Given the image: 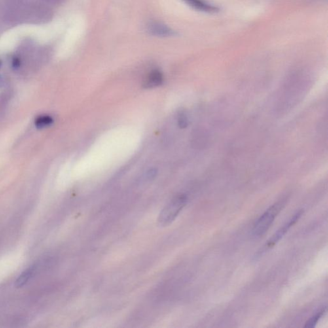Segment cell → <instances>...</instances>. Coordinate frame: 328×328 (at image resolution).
Masks as SVG:
<instances>
[{"label":"cell","instance_id":"1","mask_svg":"<svg viewBox=\"0 0 328 328\" xmlns=\"http://www.w3.org/2000/svg\"><path fill=\"white\" fill-rule=\"evenodd\" d=\"M63 0H0V31L3 27L50 20Z\"/></svg>","mask_w":328,"mask_h":328},{"label":"cell","instance_id":"2","mask_svg":"<svg viewBox=\"0 0 328 328\" xmlns=\"http://www.w3.org/2000/svg\"><path fill=\"white\" fill-rule=\"evenodd\" d=\"M287 200V199L285 198L274 203L270 208L267 209L265 212L256 221L251 231V235L254 238H261L268 232L274 219L285 207Z\"/></svg>","mask_w":328,"mask_h":328},{"label":"cell","instance_id":"3","mask_svg":"<svg viewBox=\"0 0 328 328\" xmlns=\"http://www.w3.org/2000/svg\"><path fill=\"white\" fill-rule=\"evenodd\" d=\"M187 202V196L181 194L176 196L162 209L158 217V223L165 226L172 223Z\"/></svg>","mask_w":328,"mask_h":328},{"label":"cell","instance_id":"4","mask_svg":"<svg viewBox=\"0 0 328 328\" xmlns=\"http://www.w3.org/2000/svg\"><path fill=\"white\" fill-rule=\"evenodd\" d=\"M302 214H303V209H300V210L296 212L293 215V217H292L291 219L289 220V221L287 222L280 229H279L273 235L272 238L266 243V244L264 245L261 250L259 252L258 255H262V254L266 253L267 251L269 250L273 247H274V245L287 234L288 231L291 229V228L293 227L294 224L297 223L298 220L300 219Z\"/></svg>","mask_w":328,"mask_h":328},{"label":"cell","instance_id":"5","mask_svg":"<svg viewBox=\"0 0 328 328\" xmlns=\"http://www.w3.org/2000/svg\"><path fill=\"white\" fill-rule=\"evenodd\" d=\"M147 30L149 34L157 37H171L177 35L173 29L157 21H152L148 25Z\"/></svg>","mask_w":328,"mask_h":328},{"label":"cell","instance_id":"6","mask_svg":"<svg viewBox=\"0 0 328 328\" xmlns=\"http://www.w3.org/2000/svg\"><path fill=\"white\" fill-rule=\"evenodd\" d=\"M164 81L162 73L158 70L151 72L146 79L144 86L145 88H153L160 86Z\"/></svg>","mask_w":328,"mask_h":328},{"label":"cell","instance_id":"7","mask_svg":"<svg viewBox=\"0 0 328 328\" xmlns=\"http://www.w3.org/2000/svg\"><path fill=\"white\" fill-rule=\"evenodd\" d=\"M186 3L194 9L200 10V11L206 12H214L217 8L213 6L209 5L202 0H183Z\"/></svg>","mask_w":328,"mask_h":328},{"label":"cell","instance_id":"8","mask_svg":"<svg viewBox=\"0 0 328 328\" xmlns=\"http://www.w3.org/2000/svg\"><path fill=\"white\" fill-rule=\"evenodd\" d=\"M36 270L35 266L30 267L27 270L18 277L15 282V286L17 288H21L25 286L29 282L30 279L32 278Z\"/></svg>","mask_w":328,"mask_h":328},{"label":"cell","instance_id":"9","mask_svg":"<svg viewBox=\"0 0 328 328\" xmlns=\"http://www.w3.org/2000/svg\"><path fill=\"white\" fill-rule=\"evenodd\" d=\"M326 312H327V308H322L321 310H319L318 312L316 313V314H315L314 316L311 317V318L306 322L304 327L310 328H314L315 326H316L317 323H318L319 321L320 320L321 317L325 314Z\"/></svg>","mask_w":328,"mask_h":328},{"label":"cell","instance_id":"10","mask_svg":"<svg viewBox=\"0 0 328 328\" xmlns=\"http://www.w3.org/2000/svg\"><path fill=\"white\" fill-rule=\"evenodd\" d=\"M54 120L50 116H44L38 118L35 120V126L37 128L42 129L49 126L53 123Z\"/></svg>","mask_w":328,"mask_h":328},{"label":"cell","instance_id":"11","mask_svg":"<svg viewBox=\"0 0 328 328\" xmlns=\"http://www.w3.org/2000/svg\"><path fill=\"white\" fill-rule=\"evenodd\" d=\"M178 122H179V126L182 129L187 128L189 125V120H188L187 116L184 113L179 114Z\"/></svg>","mask_w":328,"mask_h":328},{"label":"cell","instance_id":"12","mask_svg":"<svg viewBox=\"0 0 328 328\" xmlns=\"http://www.w3.org/2000/svg\"><path fill=\"white\" fill-rule=\"evenodd\" d=\"M156 174V171L154 170V169H151V170L148 171L147 174V178L148 179H153V178L155 177Z\"/></svg>","mask_w":328,"mask_h":328},{"label":"cell","instance_id":"13","mask_svg":"<svg viewBox=\"0 0 328 328\" xmlns=\"http://www.w3.org/2000/svg\"><path fill=\"white\" fill-rule=\"evenodd\" d=\"M0 66H1V62H0Z\"/></svg>","mask_w":328,"mask_h":328}]
</instances>
